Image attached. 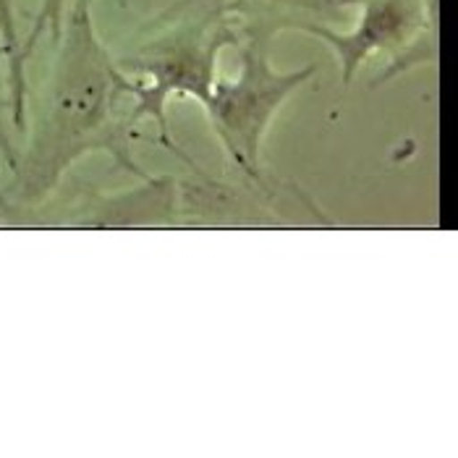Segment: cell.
I'll return each instance as SVG.
<instances>
[{
    "mask_svg": "<svg viewBox=\"0 0 458 458\" xmlns=\"http://www.w3.org/2000/svg\"><path fill=\"white\" fill-rule=\"evenodd\" d=\"M50 73L37 95L27 144L0 189L3 215L32 212L50 199L71 168L92 152H106L118 171L149 178L137 163L140 121L123 92V71L98 35L92 0H71L53 42Z\"/></svg>",
    "mask_w": 458,
    "mask_h": 458,
    "instance_id": "cell-1",
    "label": "cell"
},
{
    "mask_svg": "<svg viewBox=\"0 0 458 458\" xmlns=\"http://www.w3.org/2000/svg\"><path fill=\"white\" fill-rule=\"evenodd\" d=\"M239 27L228 0H176L147 21L126 53L115 58L123 71V92L134 103L137 121L157 126L160 144L194 168L168 129L171 98H191L208 106L225 47H236Z\"/></svg>",
    "mask_w": 458,
    "mask_h": 458,
    "instance_id": "cell-2",
    "label": "cell"
},
{
    "mask_svg": "<svg viewBox=\"0 0 458 458\" xmlns=\"http://www.w3.org/2000/svg\"><path fill=\"white\" fill-rule=\"evenodd\" d=\"M270 45L273 42L262 37H239V71L228 79L217 76L205 106L228 165L257 186H262V141L276 115L285 100L318 73L312 64L293 71L276 69Z\"/></svg>",
    "mask_w": 458,
    "mask_h": 458,
    "instance_id": "cell-3",
    "label": "cell"
},
{
    "mask_svg": "<svg viewBox=\"0 0 458 458\" xmlns=\"http://www.w3.org/2000/svg\"><path fill=\"white\" fill-rule=\"evenodd\" d=\"M352 30L312 24L304 35L330 47L338 61L341 84L349 87L361 66L377 55L388 58L386 81L403 71L437 61L435 0H359Z\"/></svg>",
    "mask_w": 458,
    "mask_h": 458,
    "instance_id": "cell-4",
    "label": "cell"
},
{
    "mask_svg": "<svg viewBox=\"0 0 458 458\" xmlns=\"http://www.w3.org/2000/svg\"><path fill=\"white\" fill-rule=\"evenodd\" d=\"M144 189H131L121 197H92L81 210H73L69 220L58 223L66 228H140L168 225L178 212V191L171 178L149 176Z\"/></svg>",
    "mask_w": 458,
    "mask_h": 458,
    "instance_id": "cell-5",
    "label": "cell"
},
{
    "mask_svg": "<svg viewBox=\"0 0 458 458\" xmlns=\"http://www.w3.org/2000/svg\"><path fill=\"white\" fill-rule=\"evenodd\" d=\"M359 0H228L239 37L276 39L281 32H304L312 24H341Z\"/></svg>",
    "mask_w": 458,
    "mask_h": 458,
    "instance_id": "cell-6",
    "label": "cell"
},
{
    "mask_svg": "<svg viewBox=\"0 0 458 458\" xmlns=\"http://www.w3.org/2000/svg\"><path fill=\"white\" fill-rule=\"evenodd\" d=\"M0 58L5 64V73H8L13 129L24 131L27 110H30V79H27V64L21 58V32H19L16 0H0Z\"/></svg>",
    "mask_w": 458,
    "mask_h": 458,
    "instance_id": "cell-7",
    "label": "cell"
},
{
    "mask_svg": "<svg viewBox=\"0 0 458 458\" xmlns=\"http://www.w3.org/2000/svg\"><path fill=\"white\" fill-rule=\"evenodd\" d=\"M69 3L71 0H39V8H37L32 24H30V32L21 37V58H24V64H30V58H32V53L37 50V45L45 37L50 39V45L58 39Z\"/></svg>",
    "mask_w": 458,
    "mask_h": 458,
    "instance_id": "cell-8",
    "label": "cell"
},
{
    "mask_svg": "<svg viewBox=\"0 0 458 458\" xmlns=\"http://www.w3.org/2000/svg\"><path fill=\"white\" fill-rule=\"evenodd\" d=\"M11 129H13V115H11V89H8V73L5 64L0 61V168L5 171V176H11L13 165H16V155L19 149H13L11 141ZM16 131V129H13ZM8 181V178H5Z\"/></svg>",
    "mask_w": 458,
    "mask_h": 458,
    "instance_id": "cell-9",
    "label": "cell"
},
{
    "mask_svg": "<svg viewBox=\"0 0 458 458\" xmlns=\"http://www.w3.org/2000/svg\"><path fill=\"white\" fill-rule=\"evenodd\" d=\"M5 223V215H3V210H0V225Z\"/></svg>",
    "mask_w": 458,
    "mask_h": 458,
    "instance_id": "cell-10",
    "label": "cell"
}]
</instances>
